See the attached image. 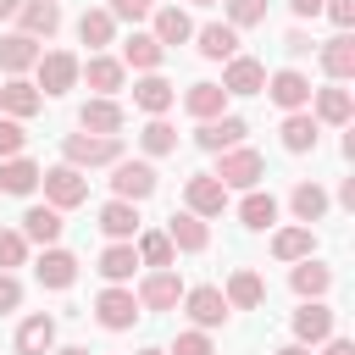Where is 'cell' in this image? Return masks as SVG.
<instances>
[{
    "label": "cell",
    "instance_id": "7",
    "mask_svg": "<svg viewBox=\"0 0 355 355\" xmlns=\"http://www.w3.org/2000/svg\"><path fill=\"white\" fill-rule=\"evenodd\" d=\"M183 300V277L172 266H150V277L139 283V311H172Z\"/></svg>",
    "mask_w": 355,
    "mask_h": 355
},
{
    "label": "cell",
    "instance_id": "23",
    "mask_svg": "<svg viewBox=\"0 0 355 355\" xmlns=\"http://www.w3.org/2000/svg\"><path fill=\"white\" fill-rule=\"evenodd\" d=\"M288 283H294V294H300V300H322V294L333 288V272H327L316 255H305V261H294Z\"/></svg>",
    "mask_w": 355,
    "mask_h": 355
},
{
    "label": "cell",
    "instance_id": "8",
    "mask_svg": "<svg viewBox=\"0 0 355 355\" xmlns=\"http://www.w3.org/2000/svg\"><path fill=\"white\" fill-rule=\"evenodd\" d=\"M183 311H189V322H194V327H205V333L227 322V300H222V288H216V283L183 288Z\"/></svg>",
    "mask_w": 355,
    "mask_h": 355
},
{
    "label": "cell",
    "instance_id": "21",
    "mask_svg": "<svg viewBox=\"0 0 355 355\" xmlns=\"http://www.w3.org/2000/svg\"><path fill=\"white\" fill-rule=\"evenodd\" d=\"M166 239H172V250H189V255H200V250L211 244V233H205V216H194V211H172V222H166Z\"/></svg>",
    "mask_w": 355,
    "mask_h": 355
},
{
    "label": "cell",
    "instance_id": "48",
    "mask_svg": "<svg viewBox=\"0 0 355 355\" xmlns=\"http://www.w3.org/2000/svg\"><path fill=\"white\" fill-rule=\"evenodd\" d=\"M322 11H327V17L338 22V33H344V28L355 22V0H322Z\"/></svg>",
    "mask_w": 355,
    "mask_h": 355
},
{
    "label": "cell",
    "instance_id": "43",
    "mask_svg": "<svg viewBox=\"0 0 355 355\" xmlns=\"http://www.w3.org/2000/svg\"><path fill=\"white\" fill-rule=\"evenodd\" d=\"M227 22H233V28H255V22H266V0H227Z\"/></svg>",
    "mask_w": 355,
    "mask_h": 355
},
{
    "label": "cell",
    "instance_id": "27",
    "mask_svg": "<svg viewBox=\"0 0 355 355\" xmlns=\"http://www.w3.org/2000/svg\"><path fill=\"white\" fill-rule=\"evenodd\" d=\"M222 105H227V89H222V83H189V89H183V111L200 116V122L222 116Z\"/></svg>",
    "mask_w": 355,
    "mask_h": 355
},
{
    "label": "cell",
    "instance_id": "3",
    "mask_svg": "<svg viewBox=\"0 0 355 355\" xmlns=\"http://www.w3.org/2000/svg\"><path fill=\"white\" fill-rule=\"evenodd\" d=\"M39 183H44V200L55 205V211H72V205H83L89 200V178L78 172V166H50V172H39Z\"/></svg>",
    "mask_w": 355,
    "mask_h": 355
},
{
    "label": "cell",
    "instance_id": "44",
    "mask_svg": "<svg viewBox=\"0 0 355 355\" xmlns=\"http://www.w3.org/2000/svg\"><path fill=\"white\" fill-rule=\"evenodd\" d=\"M166 355H216V349H211V333L205 327H189V333H178V344Z\"/></svg>",
    "mask_w": 355,
    "mask_h": 355
},
{
    "label": "cell",
    "instance_id": "17",
    "mask_svg": "<svg viewBox=\"0 0 355 355\" xmlns=\"http://www.w3.org/2000/svg\"><path fill=\"white\" fill-rule=\"evenodd\" d=\"M78 78H89V89H94V94H116V89H122V78H128V67H122L116 55H100V50H94L89 61H78Z\"/></svg>",
    "mask_w": 355,
    "mask_h": 355
},
{
    "label": "cell",
    "instance_id": "53",
    "mask_svg": "<svg viewBox=\"0 0 355 355\" xmlns=\"http://www.w3.org/2000/svg\"><path fill=\"white\" fill-rule=\"evenodd\" d=\"M50 355H89L83 344H67V349H50Z\"/></svg>",
    "mask_w": 355,
    "mask_h": 355
},
{
    "label": "cell",
    "instance_id": "35",
    "mask_svg": "<svg viewBox=\"0 0 355 355\" xmlns=\"http://www.w3.org/2000/svg\"><path fill=\"white\" fill-rule=\"evenodd\" d=\"M78 39H83L89 50H105V44L116 39V17H111L105 6H94V11H83V17H78Z\"/></svg>",
    "mask_w": 355,
    "mask_h": 355
},
{
    "label": "cell",
    "instance_id": "29",
    "mask_svg": "<svg viewBox=\"0 0 355 355\" xmlns=\"http://www.w3.org/2000/svg\"><path fill=\"white\" fill-rule=\"evenodd\" d=\"M100 233L105 239H133L139 233V205L133 200H105L100 205Z\"/></svg>",
    "mask_w": 355,
    "mask_h": 355
},
{
    "label": "cell",
    "instance_id": "38",
    "mask_svg": "<svg viewBox=\"0 0 355 355\" xmlns=\"http://www.w3.org/2000/svg\"><path fill=\"white\" fill-rule=\"evenodd\" d=\"M0 189H6V194H33V189H39V166H33L28 155H6V161H0Z\"/></svg>",
    "mask_w": 355,
    "mask_h": 355
},
{
    "label": "cell",
    "instance_id": "51",
    "mask_svg": "<svg viewBox=\"0 0 355 355\" xmlns=\"http://www.w3.org/2000/svg\"><path fill=\"white\" fill-rule=\"evenodd\" d=\"M322 344H327L322 355H355V344H349V338H322Z\"/></svg>",
    "mask_w": 355,
    "mask_h": 355
},
{
    "label": "cell",
    "instance_id": "6",
    "mask_svg": "<svg viewBox=\"0 0 355 355\" xmlns=\"http://www.w3.org/2000/svg\"><path fill=\"white\" fill-rule=\"evenodd\" d=\"M111 194L116 200H150L155 194V166L150 161H111Z\"/></svg>",
    "mask_w": 355,
    "mask_h": 355
},
{
    "label": "cell",
    "instance_id": "33",
    "mask_svg": "<svg viewBox=\"0 0 355 355\" xmlns=\"http://www.w3.org/2000/svg\"><path fill=\"white\" fill-rule=\"evenodd\" d=\"M272 255L277 261H305V255H316V233L300 222V227H277L272 233Z\"/></svg>",
    "mask_w": 355,
    "mask_h": 355
},
{
    "label": "cell",
    "instance_id": "54",
    "mask_svg": "<svg viewBox=\"0 0 355 355\" xmlns=\"http://www.w3.org/2000/svg\"><path fill=\"white\" fill-rule=\"evenodd\" d=\"M277 355H311V349H305V344H283Z\"/></svg>",
    "mask_w": 355,
    "mask_h": 355
},
{
    "label": "cell",
    "instance_id": "47",
    "mask_svg": "<svg viewBox=\"0 0 355 355\" xmlns=\"http://www.w3.org/2000/svg\"><path fill=\"white\" fill-rule=\"evenodd\" d=\"M17 305H22V283H17L11 272H0V316H11Z\"/></svg>",
    "mask_w": 355,
    "mask_h": 355
},
{
    "label": "cell",
    "instance_id": "12",
    "mask_svg": "<svg viewBox=\"0 0 355 355\" xmlns=\"http://www.w3.org/2000/svg\"><path fill=\"white\" fill-rule=\"evenodd\" d=\"M33 277H39L44 288H72V283H78V255H72V250H61V244H44V255H39Z\"/></svg>",
    "mask_w": 355,
    "mask_h": 355
},
{
    "label": "cell",
    "instance_id": "41",
    "mask_svg": "<svg viewBox=\"0 0 355 355\" xmlns=\"http://www.w3.org/2000/svg\"><path fill=\"white\" fill-rule=\"evenodd\" d=\"M133 255H139V266H172V239L166 233H139V244H133Z\"/></svg>",
    "mask_w": 355,
    "mask_h": 355
},
{
    "label": "cell",
    "instance_id": "14",
    "mask_svg": "<svg viewBox=\"0 0 355 355\" xmlns=\"http://www.w3.org/2000/svg\"><path fill=\"white\" fill-rule=\"evenodd\" d=\"M311 100H316V122H333V128H349V116H355V94L344 89V83H327V89H311Z\"/></svg>",
    "mask_w": 355,
    "mask_h": 355
},
{
    "label": "cell",
    "instance_id": "50",
    "mask_svg": "<svg viewBox=\"0 0 355 355\" xmlns=\"http://www.w3.org/2000/svg\"><path fill=\"white\" fill-rule=\"evenodd\" d=\"M294 17H322V0H288Z\"/></svg>",
    "mask_w": 355,
    "mask_h": 355
},
{
    "label": "cell",
    "instance_id": "30",
    "mask_svg": "<svg viewBox=\"0 0 355 355\" xmlns=\"http://www.w3.org/2000/svg\"><path fill=\"white\" fill-rule=\"evenodd\" d=\"M133 266H139L133 239H111V244L100 250V277H105V283H128V277H133Z\"/></svg>",
    "mask_w": 355,
    "mask_h": 355
},
{
    "label": "cell",
    "instance_id": "15",
    "mask_svg": "<svg viewBox=\"0 0 355 355\" xmlns=\"http://www.w3.org/2000/svg\"><path fill=\"white\" fill-rule=\"evenodd\" d=\"M322 338H333V311L322 305V300H305L300 311H294V344H322Z\"/></svg>",
    "mask_w": 355,
    "mask_h": 355
},
{
    "label": "cell",
    "instance_id": "55",
    "mask_svg": "<svg viewBox=\"0 0 355 355\" xmlns=\"http://www.w3.org/2000/svg\"><path fill=\"white\" fill-rule=\"evenodd\" d=\"M139 355H166V349H139Z\"/></svg>",
    "mask_w": 355,
    "mask_h": 355
},
{
    "label": "cell",
    "instance_id": "4",
    "mask_svg": "<svg viewBox=\"0 0 355 355\" xmlns=\"http://www.w3.org/2000/svg\"><path fill=\"white\" fill-rule=\"evenodd\" d=\"M94 316H100V327H105V333H128V327L139 322V294H133V288H122V283H111V288L94 300Z\"/></svg>",
    "mask_w": 355,
    "mask_h": 355
},
{
    "label": "cell",
    "instance_id": "18",
    "mask_svg": "<svg viewBox=\"0 0 355 355\" xmlns=\"http://www.w3.org/2000/svg\"><path fill=\"white\" fill-rule=\"evenodd\" d=\"M122 105L111 100V94H94V100H83V111H78V128L83 133H122Z\"/></svg>",
    "mask_w": 355,
    "mask_h": 355
},
{
    "label": "cell",
    "instance_id": "49",
    "mask_svg": "<svg viewBox=\"0 0 355 355\" xmlns=\"http://www.w3.org/2000/svg\"><path fill=\"white\" fill-rule=\"evenodd\" d=\"M283 50H288V55H311L316 44H311V33H300V28H294V33L283 39Z\"/></svg>",
    "mask_w": 355,
    "mask_h": 355
},
{
    "label": "cell",
    "instance_id": "1",
    "mask_svg": "<svg viewBox=\"0 0 355 355\" xmlns=\"http://www.w3.org/2000/svg\"><path fill=\"white\" fill-rule=\"evenodd\" d=\"M61 155H67V166H111V161H122V139L116 133H67L61 139Z\"/></svg>",
    "mask_w": 355,
    "mask_h": 355
},
{
    "label": "cell",
    "instance_id": "24",
    "mask_svg": "<svg viewBox=\"0 0 355 355\" xmlns=\"http://www.w3.org/2000/svg\"><path fill=\"white\" fill-rule=\"evenodd\" d=\"M222 300H227V311H255L261 300H266V283L250 272V266H239L233 277H227V288H222Z\"/></svg>",
    "mask_w": 355,
    "mask_h": 355
},
{
    "label": "cell",
    "instance_id": "11",
    "mask_svg": "<svg viewBox=\"0 0 355 355\" xmlns=\"http://www.w3.org/2000/svg\"><path fill=\"white\" fill-rule=\"evenodd\" d=\"M244 133H250V122H244V116H211V122H200V128H194V144L216 155V150L244 144Z\"/></svg>",
    "mask_w": 355,
    "mask_h": 355
},
{
    "label": "cell",
    "instance_id": "42",
    "mask_svg": "<svg viewBox=\"0 0 355 355\" xmlns=\"http://www.w3.org/2000/svg\"><path fill=\"white\" fill-rule=\"evenodd\" d=\"M22 261H28V239L6 227V233H0V272H17Z\"/></svg>",
    "mask_w": 355,
    "mask_h": 355
},
{
    "label": "cell",
    "instance_id": "45",
    "mask_svg": "<svg viewBox=\"0 0 355 355\" xmlns=\"http://www.w3.org/2000/svg\"><path fill=\"white\" fill-rule=\"evenodd\" d=\"M22 144H28L22 122H17V116H0V161H6V155H22Z\"/></svg>",
    "mask_w": 355,
    "mask_h": 355
},
{
    "label": "cell",
    "instance_id": "39",
    "mask_svg": "<svg viewBox=\"0 0 355 355\" xmlns=\"http://www.w3.org/2000/svg\"><path fill=\"white\" fill-rule=\"evenodd\" d=\"M239 222H244V227H255V233H261V227H272V222H277V200H272V194H261V189H244V200H239Z\"/></svg>",
    "mask_w": 355,
    "mask_h": 355
},
{
    "label": "cell",
    "instance_id": "5",
    "mask_svg": "<svg viewBox=\"0 0 355 355\" xmlns=\"http://www.w3.org/2000/svg\"><path fill=\"white\" fill-rule=\"evenodd\" d=\"M33 72H39V94H67L72 83H78V55H67V50H39V61H33Z\"/></svg>",
    "mask_w": 355,
    "mask_h": 355
},
{
    "label": "cell",
    "instance_id": "19",
    "mask_svg": "<svg viewBox=\"0 0 355 355\" xmlns=\"http://www.w3.org/2000/svg\"><path fill=\"white\" fill-rule=\"evenodd\" d=\"M172 100H178V89H172L161 72H144V78L133 83V105H139V111H150V116H166V111H172Z\"/></svg>",
    "mask_w": 355,
    "mask_h": 355
},
{
    "label": "cell",
    "instance_id": "20",
    "mask_svg": "<svg viewBox=\"0 0 355 355\" xmlns=\"http://www.w3.org/2000/svg\"><path fill=\"white\" fill-rule=\"evenodd\" d=\"M61 227H67V222H61V211H55L50 200L22 211V239H28V244H55V239H61Z\"/></svg>",
    "mask_w": 355,
    "mask_h": 355
},
{
    "label": "cell",
    "instance_id": "2",
    "mask_svg": "<svg viewBox=\"0 0 355 355\" xmlns=\"http://www.w3.org/2000/svg\"><path fill=\"white\" fill-rule=\"evenodd\" d=\"M261 172H266V161H261V150H244V144H233V150H216V183L222 189H255L261 183Z\"/></svg>",
    "mask_w": 355,
    "mask_h": 355
},
{
    "label": "cell",
    "instance_id": "26",
    "mask_svg": "<svg viewBox=\"0 0 355 355\" xmlns=\"http://www.w3.org/2000/svg\"><path fill=\"white\" fill-rule=\"evenodd\" d=\"M194 39H200V55H205V61H227V55H239V28H233V22H205Z\"/></svg>",
    "mask_w": 355,
    "mask_h": 355
},
{
    "label": "cell",
    "instance_id": "36",
    "mask_svg": "<svg viewBox=\"0 0 355 355\" xmlns=\"http://www.w3.org/2000/svg\"><path fill=\"white\" fill-rule=\"evenodd\" d=\"M166 55V44H155V33H128L122 44V67H139V72H155Z\"/></svg>",
    "mask_w": 355,
    "mask_h": 355
},
{
    "label": "cell",
    "instance_id": "25",
    "mask_svg": "<svg viewBox=\"0 0 355 355\" xmlns=\"http://www.w3.org/2000/svg\"><path fill=\"white\" fill-rule=\"evenodd\" d=\"M55 349V316H28L22 327H17V355H50Z\"/></svg>",
    "mask_w": 355,
    "mask_h": 355
},
{
    "label": "cell",
    "instance_id": "34",
    "mask_svg": "<svg viewBox=\"0 0 355 355\" xmlns=\"http://www.w3.org/2000/svg\"><path fill=\"white\" fill-rule=\"evenodd\" d=\"M33 61H39V39H28V33H6V39H0V67H6L11 78H22Z\"/></svg>",
    "mask_w": 355,
    "mask_h": 355
},
{
    "label": "cell",
    "instance_id": "32",
    "mask_svg": "<svg viewBox=\"0 0 355 355\" xmlns=\"http://www.w3.org/2000/svg\"><path fill=\"white\" fill-rule=\"evenodd\" d=\"M155 17V44H189L194 39V22H189V11H178V6H161V11H150Z\"/></svg>",
    "mask_w": 355,
    "mask_h": 355
},
{
    "label": "cell",
    "instance_id": "46",
    "mask_svg": "<svg viewBox=\"0 0 355 355\" xmlns=\"http://www.w3.org/2000/svg\"><path fill=\"white\" fill-rule=\"evenodd\" d=\"M105 11H111V17H116V22H144V17H150V11H155V0H111V6H105Z\"/></svg>",
    "mask_w": 355,
    "mask_h": 355
},
{
    "label": "cell",
    "instance_id": "10",
    "mask_svg": "<svg viewBox=\"0 0 355 355\" xmlns=\"http://www.w3.org/2000/svg\"><path fill=\"white\" fill-rule=\"evenodd\" d=\"M183 205H189L194 216H222V211H227V189H222L211 172H194V178L183 183Z\"/></svg>",
    "mask_w": 355,
    "mask_h": 355
},
{
    "label": "cell",
    "instance_id": "9",
    "mask_svg": "<svg viewBox=\"0 0 355 355\" xmlns=\"http://www.w3.org/2000/svg\"><path fill=\"white\" fill-rule=\"evenodd\" d=\"M261 94H272V105H283V111H305V105H311V78L294 72V67H283V72L266 78Z\"/></svg>",
    "mask_w": 355,
    "mask_h": 355
},
{
    "label": "cell",
    "instance_id": "28",
    "mask_svg": "<svg viewBox=\"0 0 355 355\" xmlns=\"http://www.w3.org/2000/svg\"><path fill=\"white\" fill-rule=\"evenodd\" d=\"M316 128H322V122L311 116V105H305V111H288V116H283V128H277V133H283V150H294V155L316 150Z\"/></svg>",
    "mask_w": 355,
    "mask_h": 355
},
{
    "label": "cell",
    "instance_id": "52",
    "mask_svg": "<svg viewBox=\"0 0 355 355\" xmlns=\"http://www.w3.org/2000/svg\"><path fill=\"white\" fill-rule=\"evenodd\" d=\"M17 11H22V0H0V22H6V17H17Z\"/></svg>",
    "mask_w": 355,
    "mask_h": 355
},
{
    "label": "cell",
    "instance_id": "37",
    "mask_svg": "<svg viewBox=\"0 0 355 355\" xmlns=\"http://www.w3.org/2000/svg\"><path fill=\"white\" fill-rule=\"evenodd\" d=\"M288 211H294L305 227H311V222H322V216H327V189H322V183H294Z\"/></svg>",
    "mask_w": 355,
    "mask_h": 355
},
{
    "label": "cell",
    "instance_id": "40",
    "mask_svg": "<svg viewBox=\"0 0 355 355\" xmlns=\"http://www.w3.org/2000/svg\"><path fill=\"white\" fill-rule=\"evenodd\" d=\"M139 144H144V155H172V150H178V128H172L166 116H150L144 133H139Z\"/></svg>",
    "mask_w": 355,
    "mask_h": 355
},
{
    "label": "cell",
    "instance_id": "16",
    "mask_svg": "<svg viewBox=\"0 0 355 355\" xmlns=\"http://www.w3.org/2000/svg\"><path fill=\"white\" fill-rule=\"evenodd\" d=\"M316 55H322V72L333 83H349L355 78V39H349V28L338 39H327V44H316Z\"/></svg>",
    "mask_w": 355,
    "mask_h": 355
},
{
    "label": "cell",
    "instance_id": "31",
    "mask_svg": "<svg viewBox=\"0 0 355 355\" xmlns=\"http://www.w3.org/2000/svg\"><path fill=\"white\" fill-rule=\"evenodd\" d=\"M17 17H22V33H28V39H50V33L61 28V6H55V0H22Z\"/></svg>",
    "mask_w": 355,
    "mask_h": 355
},
{
    "label": "cell",
    "instance_id": "13",
    "mask_svg": "<svg viewBox=\"0 0 355 355\" xmlns=\"http://www.w3.org/2000/svg\"><path fill=\"white\" fill-rule=\"evenodd\" d=\"M222 89H227V94H261V89H266V67H261L255 55H227Z\"/></svg>",
    "mask_w": 355,
    "mask_h": 355
},
{
    "label": "cell",
    "instance_id": "56",
    "mask_svg": "<svg viewBox=\"0 0 355 355\" xmlns=\"http://www.w3.org/2000/svg\"><path fill=\"white\" fill-rule=\"evenodd\" d=\"M189 6H216V0H189Z\"/></svg>",
    "mask_w": 355,
    "mask_h": 355
},
{
    "label": "cell",
    "instance_id": "22",
    "mask_svg": "<svg viewBox=\"0 0 355 355\" xmlns=\"http://www.w3.org/2000/svg\"><path fill=\"white\" fill-rule=\"evenodd\" d=\"M39 105H44V94H39V89L28 83V78H6V83H0V111H6V116L28 122V116H33Z\"/></svg>",
    "mask_w": 355,
    "mask_h": 355
}]
</instances>
